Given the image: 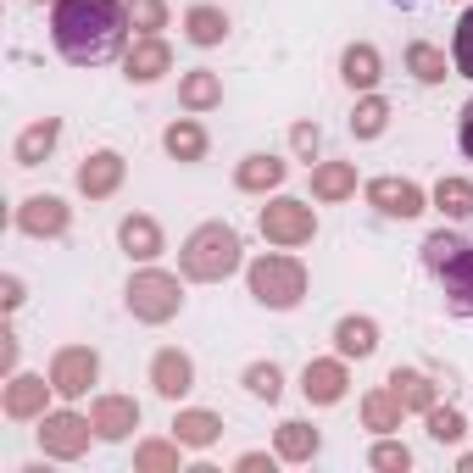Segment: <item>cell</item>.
Here are the masks:
<instances>
[{"mask_svg":"<svg viewBox=\"0 0 473 473\" xmlns=\"http://www.w3.org/2000/svg\"><path fill=\"white\" fill-rule=\"evenodd\" d=\"M451 50H457V73L473 78V6H468V17L457 23V45H451Z\"/></svg>","mask_w":473,"mask_h":473,"instance_id":"16","label":"cell"},{"mask_svg":"<svg viewBox=\"0 0 473 473\" xmlns=\"http://www.w3.org/2000/svg\"><path fill=\"white\" fill-rule=\"evenodd\" d=\"M50 140H56V123H40V129H28V134H23V150H17V156H23V168H34V156L50 150Z\"/></svg>","mask_w":473,"mask_h":473,"instance_id":"19","label":"cell"},{"mask_svg":"<svg viewBox=\"0 0 473 473\" xmlns=\"http://www.w3.org/2000/svg\"><path fill=\"white\" fill-rule=\"evenodd\" d=\"M378 129H385V106L368 101V106L357 112V134H378Z\"/></svg>","mask_w":473,"mask_h":473,"instance_id":"27","label":"cell"},{"mask_svg":"<svg viewBox=\"0 0 473 473\" xmlns=\"http://www.w3.org/2000/svg\"><path fill=\"white\" fill-rule=\"evenodd\" d=\"M340 351L368 357L373 351V323H340Z\"/></svg>","mask_w":473,"mask_h":473,"instance_id":"17","label":"cell"},{"mask_svg":"<svg viewBox=\"0 0 473 473\" xmlns=\"http://www.w3.org/2000/svg\"><path fill=\"white\" fill-rule=\"evenodd\" d=\"M318 189H323V196H340V189H351V173L329 168V173H318Z\"/></svg>","mask_w":473,"mask_h":473,"instance_id":"29","label":"cell"},{"mask_svg":"<svg viewBox=\"0 0 473 473\" xmlns=\"http://www.w3.org/2000/svg\"><path fill=\"white\" fill-rule=\"evenodd\" d=\"M223 17H217V12H189V40H196V45H212V40H223Z\"/></svg>","mask_w":473,"mask_h":473,"instance_id":"15","label":"cell"},{"mask_svg":"<svg viewBox=\"0 0 473 473\" xmlns=\"http://www.w3.org/2000/svg\"><path fill=\"white\" fill-rule=\"evenodd\" d=\"M84 378H95V357H84V351H68L56 362V385L68 390V396H78L84 390Z\"/></svg>","mask_w":473,"mask_h":473,"instance_id":"8","label":"cell"},{"mask_svg":"<svg viewBox=\"0 0 473 473\" xmlns=\"http://www.w3.org/2000/svg\"><path fill=\"white\" fill-rule=\"evenodd\" d=\"M184 434H189V440H206V434H212V418H189Z\"/></svg>","mask_w":473,"mask_h":473,"instance_id":"34","label":"cell"},{"mask_svg":"<svg viewBox=\"0 0 473 473\" xmlns=\"http://www.w3.org/2000/svg\"><path fill=\"white\" fill-rule=\"evenodd\" d=\"M184 95H189V106H206V101H217V84L201 73V78H189V84H184Z\"/></svg>","mask_w":473,"mask_h":473,"instance_id":"26","label":"cell"},{"mask_svg":"<svg viewBox=\"0 0 473 473\" xmlns=\"http://www.w3.org/2000/svg\"><path fill=\"white\" fill-rule=\"evenodd\" d=\"M168 150L173 156H201V129H173L168 134Z\"/></svg>","mask_w":473,"mask_h":473,"instance_id":"25","label":"cell"},{"mask_svg":"<svg viewBox=\"0 0 473 473\" xmlns=\"http://www.w3.org/2000/svg\"><path fill=\"white\" fill-rule=\"evenodd\" d=\"M462 150H468V156H473V101H468V106H462Z\"/></svg>","mask_w":473,"mask_h":473,"instance_id":"33","label":"cell"},{"mask_svg":"<svg viewBox=\"0 0 473 473\" xmlns=\"http://www.w3.org/2000/svg\"><path fill=\"white\" fill-rule=\"evenodd\" d=\"M123 245H129L134 257H156V229H150V223H134V217H129V223H123Z\"/></svg>","mask_w":473,"mask_h":473,"instance_id":"18","label":"cell"},{"mask_svg":"<svg viewBox=\"0 0 473 473\" xmlns=\"http://www.w3.org/2000/svg\"><path fill=\"white\" fill-rule=\"evenodd\" d=\"M262 229H268L273 240H306V234H312V217H306L296 201H284V206H273V212L262 217Z\"/></svg>","mask_w":473,"mask_h":473,"instance_id":"6","label":"cell"},{"mask_svg":"<svg viewBox=\"0 0 473 473\" xmlns=\"http://www.w3.org/2000/svg\"><path fill=\"white\" fill-rule=\"evenodd\" d=\"M78 184L89 189V196H106V189L117 184V156H95V162L78 173Z\"/></svg>","mask_w":473,"mask_h":473,"instance_id":"10","label":"cell"},{"mask_svg":"<svg viewBox=\"0 0 473 473\" xmlns=\"http://www.w3.org/2000/svg\"><path fill=\"white\" fill-rule=\"evenodd\" d=\"M457 250H462V240H457V234H434V240L423 245V262H429V268L440 273V268H446V262L457 257Z\"/></svg>","mask_w":473,"mask_h":473,"instance_id":"20","label":"cell"},{"mask_svg":"<svg viewBox=\"0 0 473 473\" xmlns=\"http://www.w3.org/2000/svg\"><path fill=\"white\" fill-rule=\"evenodd\" d=\"M134 418H140L134 406H123V401H106V406H101V434H112V440H117V434L129 429Z\"/></svg>","mask_w":473,"mask_h":473,"instance_id":"21","label":"cell"},{"mask_svg":"<svg viewBox=\"0 0 473 473\" xmlns=\"http://www.w3.org/2000/svg\"><path fill=\"white\" fill-rule=\"evenodd\" d=\"M345 78H351V84H362V89H368V84L378 78V56H373L368 45H362V50H351V56H345Z\"/></svg>","mask_w":473,"mask_h":473,"instance_id":"14","label":"cell"},{"mask_svg":"<svg viewBox=\"0 0 473 473\" xmlns=\"http://www.w3.org/2000/svg\"><path fill=\"white\" fill-rule=\"evenodd\" d=\"M34 396H40L34 385H23V390H12V413H28V406H34Z\"/></svg>","mask_w":473,"mask_h":473,"instance_id":"32","label":"cell"},{"mask_svg":"<svg viewBox=\"0 0 473 473\" xmlns=\"http://www.w3.org/2000/svg\"><path fill=\"white\" fill-rule=\"evenodd\" d=\"M250 390L273 401V396H278V373H273V368H250Z\"/></svg>","mask_w":473,"mask_h":473,"instance_id":"28","label":"cell"},{"mask_svg":"<svg viewBox=\"0 0 473 473\" xmlns=\"http://www.w3.org/2000/svg\"><path fill=\"white\" fill-rule=\"evenodd\" d=\"M306 396L312 401H334L340 396V368H306Z\"/></svg>","mask_w":473,"mask_h":473,"instance_id":"13","label":"cell"},{"mask_svg":"<svg viewBox=\"0 0 473 473\" xmlns=\"http://www.w3.org/2000/svg\"><path fill=\"white\" fill-rule=\"evenodd\" d=\"M61 223H68V212H61V201H28V212H23V229H34V234H56Z\"/></svg>","mask_w":473,"mask_h":473,"instance_id":"9","label":"cell"},{"mask_svg":"<svg viewBox=\"0 0 473 473\" xmlns=\"http://www.w3.org/2000/svg\"><path fill=\"white\" fill-rule=\"evenodd\" d=\"M250 284H257V296H262L268 306H296V301H301V268H296V262L268 257V262L250 268Z\"/></svg>","mask_w":473,"mask_h":473,"instance_id":"3","label":"cell"},{"mask_svg":"<svg viewBox=\"0 0 473 473\" xmlns=\"http://www.w3.org/2000/svg\"><path fill=\"white\" fill-rule=\"evenodd\" d=\"M440 278H446V301H451V312L473 318V245H462L457 257L440 268Z\"/></svg>","mask_w":473,"mask_h":473,"instance_id":"4","label":"cell"},{"mask_svg":"<svg viewBox=\"0 0 473 473\" xmlns=\"http://www.w3.org/2000/svg\"><path fill=\"white\" fill-rule=\"evenodd\" d=\"M129 68H134V78H156L168 68V56H162V45H145L140 56H129Z\"/></svg>","mask_w":473,"mask_h":473,"instance_id":"22","label":"cell"},{"mask_svg":"<svg viewBox=\"0 0 473 473\" xmlns=\"http://www.w3.org/2000/svg\"><path fill=\"white\" fill-rule=\"evenodd\" d=\"M312 446H318V440H306L301 423H290V434H284V451H296V457H301V451H312Z\"/></svg>","mask_w":473,"mask_h":473,"instance_id":"30","label":"cell"},{"mask_svg":"<svg viewBox=\"0 0 473 473\" xmlns=\"http://www.w3.org/2000/svg\"><path fill=\"white\" fill-rule=\"evenodd\" d=\"M413 68H418V78H429V84H434V78H446V61H440L429 45H418V50H413Z\"/></svg>","mask_w":473,"mask_h":473,"instance_id":"24","label":"cell"},{"mask_svg":"<svg viewBox=\"0 0 473 473\" xmlns=\"http://www.w3.org/2000/svg\"><path fill=\"white\" fill-rule=\"evenodd\" d=\"M234 262H240V240L229 229H201L196 240H189V250H184V268L196 278H217V273H229Z\"/></svg>","mask_w":473,"mask_h":473,"instance_id":"2","label":"cell"},{"mask_svg":"<svg viewBox=\"0 0 473 473\" xmlns=\"http://www.w3.org/2000/svg\"><path fill=\"white\" fill-rule=\"evenodd\" d=\"M123 45V6L117 0H61L56 6V50L95 68V61H112Z\"/></svg>","mask_w":473,"mask_h":473,"instance_id":"1","label":"cell"},{"mask_svg":"<svg viewBox=\"0 0 473 473\" xmlns=\"http://www.w3.org/2000/svg\"><path fill=\"white\" fill-rule=\"evenodd\" d=\"M278 173H284V168L273 162V156H250V168H245L240 178H245V184H278Z\"/></svg>","mask_w":473,"mask_h":473,"instance_id":"23","label":"cell"},{"mask_svg":"<svg viewBox=\"0 0 473 473\" xmlns=\"http://www.w3.org/2000/svg\"><path fill=\"white\" fill-rule=\"evenodd\" d=\"M129 296H134V306L145 312V318H168L173 312V278H140Z\"/></svg>","mask_w":473,"mask_h":473,"instance_id":"7","label":"cell"},{"mask_svg":"<svg viewBox=\"0 0 473 473\" xmlns=\"http://www.w3.org/2000/svg\"><path fill=\"white\" fill-rule=\"evenodd\" d=\"M156 378H162V396H184L189 390V362L168 351L162 362H156Z\"/></svg>","mask_w":473,"mask_h":473,"instance_id":"11","label":"cell"},{"mask_svg":"<svg viewBox=\"0 0 473 473\" xmlns=\"http://www.w3.org/2000/svg\"><path fill=\"white\" fill-rule=\"evenodd\" d=\"M373 201H378V212H390V217H418L423 212V196L413 184H396V178H378L373 184Z\"/></svg>","mask_w":473,"mask_h":473,"instance_id":"5","label":"cell"},{"mask_svg":"<svg viewBox=\"0 0 473 473\" xmlns=\"http://www.w3.org/2000/svg\"><path fill=\"white\" fill-rule=\"evenodd\" d=\"M434 434H440V440H457V434H462V423H457L451 413H434Z\"/></svg>","mask_w":473,"mask_h":473,"instance_id":"31","label":"cell"},{"mask_svg":"<svg viewBox=\"0 0 473 473\" xmlns=\"http://www.w3.org/2000/svg\"><path fill=\"white\" fill-rule=\"evenodd\" d=\"M434 201H440V212H451V217H468V212H473V189L451 178V184H440V189H434Z\"/></svg>","mask_w":473,"mask_h":473,"instance_id":"12","label":"cell"}]
</instances>
